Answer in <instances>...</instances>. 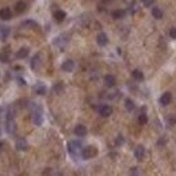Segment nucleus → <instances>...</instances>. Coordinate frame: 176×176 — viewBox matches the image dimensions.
<instances>
[{
  "label": "nucleus",
  "instance_id": "cd10ccee",
  "mask_svg": "<svg viewBox=\"0 0 176 176\" xmlns=\"http://www.w3.org/2000/svg\"><path fill=\"white\" fill-rule=\"evenodd\" d=\"M169 35H171V38L176 39V27H173V28L169 30Z\"/></svg>",
  "mask_w": 176,
  "mask_h": 176
},
{
  "label": "nucleus",
  "instance_id": "20e7f679",
  "mask_svg": "<svg viewBox=\"0 0 176 176\" xmlns=\"http://www.w3.org/2000/svg\"><path fill=\"white\" fill-rule=\"evenodd\" d=\"M96 153H98L96 148H94V146H87V148H84L81 150V157L84 158V160H89V158H92L94 156H96Z\"/></svg>",
  "mask_w": 176,
  "mask_h": 176
},
{
  "label": "nucleus",
  "instance_id": "a211bd4d",
  "mask_svg": "<svg viewBox=\"0 0 176 176\" xmlns=\"http://www.w3.org/2000/svg\"><path fill=\"white\" fill-rule=\"evenodd\" d=\"M152 15H153V18H156V19H161L163 18V11L158 7H153L152 8Z\"/></svg>",
  "mask_w": 176,
  "mask_h": 176
},
{
  "label": "nucleus",
  "instance_id": "f257e3e1",
  "mask_svg": "<svg viewBox=\"0 0 176 176\" xmlns=\"http://www.w3.org/2000/svg\"><path fill=\"white\" fill-rule=\"evenodd\" d=\"M6 130L10 134H12L15 130V119H14L12 109H8V113H7V115H6Z\"/></svg>",
  "mask_w": 176,
  "mask_h": 176
},
{
  "label": "nucleus",
  "instance_id": "f03ea898",
  "mask_svg": "<svg viewBox=\"0 0 176 176\" xmlns=\"http://www.w3.org/2000/svg\"><path fill=\"white\" fill-rule=\"evenodd\" d=\"M33 122L37 125V126H41L43 122V116H42V109L39 106L35 104L33 107Z\"/></svg>",
  "mask_w": 176,
  "mask_h": 176
},
{
  "label": "nucleus",
  "instance_id": "c85d7f7f",
  "mask_svg": "<svg viewBox=\"0 0 176 176\" xmlns=\"http://www.w3.org/2000/svg\"><path fill=\"white\" fill-rule=\"evenodd\" d=\"M137 169H138V168H131V171H130V172L133 173V175H137V173H138V171H137Z\"/></svg>",
  "mask_w": 176,
  "mask_h": 176
},
{
  "label": "nucleus",
  "instance_id": "1a4fd4ad",
  "mask_svg": "<svg viewBox=\"0 0 176 176\" xmlns=\"http://www.w3.org/2000/svg\"><path fill=\"white\" fill-rule=\"evenodd\" d=\"M134 156H136V158L137 160H144V156H145V148L142 146V145H138L137 148L134 149Z\"/></svg>",
  "mask_w": 176,
  "mask_h": 176
},
{
  "label": "nucleus",
  "instance_id": "9b49d317",
  "mask_svg": "<svg viewBox=\"0 0 176 176\" xmlns=\"http://www.w3.org/2000/svg\"><path fill=\"white\" fill-rule=\"evenodd\" d=\"M75 134L77 137H84L85 134H87V127L84 125H77V126L75 127Z\"/></svg>",
  "mask_w": 176,
  "mask_h": 176
},
{
  "label": "nucleus",
  "instance_id": "412c9836",
  "mask_svg": "<svg viewBox=\"0 0 176 176\" xmlns=\"http://www.w3.org/2000/svg\"><path fill=\"white\" fill-rule=\"evenodd\" d=\"M39 58H41V56L39 54H35L34 57H33V60H31V68L33 69H37L38 68V65H39Z\"/></svg>",
  "mask_w": 176,
  "mask_h": 176
},
{
  "label": "nucleus",
  "instance_id": "a878e982",
  "mask_svg": "<svg viewBox=\"0 0 176 176\" xmlns=\"http://www.w3.org/2000/svg\"><path fill=\"white\" fill-rule=\"evenodd\" d=\"M141 1H142V4L145 7H152L155 4V0H141Z\"/></svg>",
  "mask_w": 176,
  "mask_h": 176
},
{
  "label": "nucleus",
  "instance_id": "0eeeda50",
  "mask_svg": "<svg viewBox=\"0 0 176 176\" xmlns=\"http://www.w3.org/2000/svg\"><path fill=\"white\" fill-rule=\"evenodd\" d=\"M99 114H100L102 116H104V118H107V116H110L111 114H113V109H111L109 104H104L99 109Z\"/></svg>",
  "mask_w": 176,
  "mask_h": 176
},
{
  "label": "nucleus",
  "instance_id": "c756f323",
  "mask_svg": "<svg viewBox=\"0 0 176 176\" xmlns=\"http://www.w3.org/2000/svg\"><path fill=\"white\" fill-rule=\"evenodd\" d=\"M123 142V140H122V137L119 136V138H118V141H116V145H121Z\"/></svg>",
  "mask_w": 176,
  "mask_h": 176
},
{
  "label": "nucleus",
  "instance_id": "6ab92c4d",
  "mask_svg": "<svg viewBox=\"0 0 176 176\" xmlns=\"http://www.w3.org/2000/svg\"><path fill=\"white\" fill-rule=\"evenodd\" d=\"M133 77H134V80L142 81V80H144V73H142L141 70L136 69V70H133Z\"/></svg>",
  "mask_w": 176,
  "mask_h": 176
},
{
  "label": "nucleus",
  "instance_id": "7ed1b4c3",
  "mask_svg": "<svg viewBox=\"0 0 176 176\" xmlns=\"http://www.w3.org/2000/svg\"><path fill=\"white\" fill-rule=\"evenodd\" d=\"M80 150H81V144L79 141H70L68 144V152L72 156H76L77 153H80Z\"/></svg>",
  "mask_w": 176,
  "mask_h": 176
},
{
  "label": "nucleus",
  "instance_id": "9d476101",
  "mask_svg": "<svg viewBox=\"0 0 176 176\" xmlns=\"http://www.w3.org/2000/svg\"><path fill=\"white\" fill-rule=\"evenodd\" d=\"M75 68V62L72 60H67L65 62H62V65H61V69L64 70V72H72Z\"/></svg>",
  "mask_w": 176,
  "mask_h": 176
},
{
  "label": "nucleus",
  "instance_id": "423d86ee",
  "mask_svg": "<svg viewBox=\"0 0 176 176\" xmlns=\"http://www.w3.org/2000/svg\"><path fill=\"white\" fill-rule=\"evenodd\" d=\"M172 100V95H171V92H164L161 96H160V104L161 106H168Z\"/></svg>",
  "mask_w": 176,
  "mask_h": 176
},
{
  "label": "nucleus",
  "instance_id": "aec40b11",
  "mask_svg": "<svg viewBox=\"0 0 176 176\" xmlns=\"http://www.w3.org/2000/svg\"><path fill=\"white\" fill-rule=\"evenodd\" d=\"M35 92L38 95H45L46 94V87L43 84H37L35 85Z\"/></svg>",
  "mask_w": 176,
  "mask_h": 176
},
{
  "label": "nucleus",
  "instance_id": "b1692460",
  "mask_svg": "<svg viewBox=\"0 0 176 176\" xmlns=\"http://www.w3.org/2000/svg\"><path fill=\"white\" fill-rule=\"evenodd\" d=\"M138 123H140V125H146V123H148V116H146V114L138 115Z\"/></svg>",
  "mask_w": 176,
  "mask_h": 176
},
{
  "label": "nucleus",
  "instance_id": "2f4dec72",
  "mask_svg": "<svg viewBox=\"0 0 176 176\" xmlns=\"http://www.w3.org/2000/svg\"><path fill=\"white\" fill-rule=\"evenodd\" d=\"M3 145H4L3 142H0V150H1V146H3Z\"/></svg>",
  "mask_w": 176,
  "mask_h": 176
},
{
  "label": "nucleus",
  "instance_id": "6e6552de",
  "mask_svg": "<svg viewBox=\"0 0 176 176\" xmlns=\"http://www.w3.org/2000/svg\"><path fill=\"white\" fill-rule=\"evenodd\" d=\"M96 42H98L99 46H106L109 43V38H107L106 33H99L98 37H96Z\"/></svg>",
  "mask_w": 176,
  "mask_h": 176
},
{
  "label": "nucleus",
  "instance_id": "4be33fe9",
  "mask_svg": "<svg viewBox=\"0 0 176 176\" xmlns=\"http://www.w3.org/2000/svg\"><path fill=\"white\" fill-rule=\"evenodd\" d=\"M8 34H10V27H1V30H0V38L4 41L8 37Z\"/></svg>",
  "mask_w": 176,
  "mask_h": 176
},
{
  "label": "nucleus",
  "instance_id": "ddd939ff",
  "mask_svg": "<svg viewBox=\"0 0 176 176\" xmlns=\"http://www.w3.org/2000/svg\"><path fill=\"white\" fill-rule=\"evenodd\" d=\"M16 149L18 150H26L27 149V142L25 138H18L16 140Z\"/></svg>",
  "mask_w": 176,
  "mask_h": 176
},
{
  "label": "nucleus",
  "instance_id": "7c9ffc66",
  "mask_svg": "<svg viewBox=\"0 0 176 176\" xmlns=\"http://www.w3.org/2000/svg\"><path fill=\"white\" fill-rule=\"evenodd\" d=\"M1 115H3V109L0 107V119H1Z\"/></svg>",
  "mask_w": 176,
  "mask_h": 176
},
{
  "label": "nucleus",
  "instance_id": "473e14b6",
  "mask_svg": "<svg viewBox=\"0 0 176 176\" xmlns=\"http://www.w3.org/2000/svg\"><path fill=\"white\" fill-rule=\"evenodd\" d=\"M0 134H1V130H0Z\"/></svg>",
  "mask_w": 176,
  "mask_h": 176
},
{
  "label": "nucleus",
  "instance_id": "bb28decb",
  "mask_svg": "<svg viewBox=\"0 0 176 176\" xmlns=\"http://www.w3.org/2000/svg\"><path fill=\"white\" fill-rule=\"evenodd\" d=\"M0 61H1V62H8V54L7 53H0Z\"/></svg>",
  "mask_w": 176,
  "mask_h": 176
},
{
  "label": "nucleus",
  "instance_id": "dca6fc26",
  "mask_svg": "<svg viewBox=\"0 0 176 176\" xmlns=\"http://www.w3.org/2000/svg\"><path fill=\"white\" fill-rule=\"evenodd\" d=\"M28 56V49L27 48H22L16 52V58H26Z\"/></svg>",
  "mask_w": 176,
  "mask_h": 176
},
{
  "label": "nucleus",
  "instance_id": "4468645a",
  "mask_svg": "<svg viewBox=\"0 0 176 176\" xmlns=\"http://www.w3.org/2000/svg\"><path fill=\"white\" fill-rule=\"evenodd\" d=\"M65 18H67V14H65L62 10H58L54 12V19H56V22H58V23H61Z\"/></svg>",
  "mask_w": 176,
  "mask_h": 176
},
{
  "label": "nucleus",
  "instance_id": "5701e85b",
  "mask_svg": "<svg viewBox=\"0 0 176 176\" xmlns=\"http://www.w3.org/2000/svg\"><path fill=\"white\" fill-rule=\"evenodd\" d=\"M22 26H25V27H31V28H37V27H38V25H37L34 21H25V22H22Z\"/></svg>",
  "mask_w": 176,
  "mask_h": 176
},
{
  "label": "nucleus",
  "instance_id": "f8f14e48",
  "mask_svg": "<svg viewBox=\"0 0 176 176\" xmlns=\"http://www.w3.org/2000/svg\"><path fill=\"white\" fill-rule=\"evenodd\" d=\"M104 84H106V87H114V85H115V77H114L113 75H106Z\"/></svg>",
  "mask_w": 176,
  "mask_h": 176
},
{
  "label": "nucleus",
  "instance_id": "393cba45",
  "mask_svg": "<svg viewBox=\"0 0 176 176\" xmlns=\"http://www.w3.org/2000/svg\"><path fill=\"white\" fill-rule=\"evenodd\" d=\"M126 109L129 110V111H133L134 110V102L131 100V99H126Z\"/></svg>",
  "mask_w": 176,
  "mask_h": 176
},
{
  "label": "nucleus",
  "instance_id": "f3484780",
  "mask_svg": "<svg viewBox=\"0 0 176 176\" xmlns=\"http://www.w3.org/2000/svg\"><path fill=\"white\" fill-rule=\"evenodd\" d=\"M125 11L123 10H114L113 12H111V16L114 18V19H122L123 16H125Z\"/></svg>",
  "mask_w": 176,
  "mask_h": 176
},
{
  "label": "nucleus",
  "instance_id": "39448f33",
  "mask_svg": "<svg viewBox=\"0 0 176 176\" xmlns=\"http://www.w3.org/2000/svg\"><path fill=\"white\" fill-rule=\"evenodd\" d=\"M11 18H12V12H11L10 8L4 7L0 10V19L1 21H10Z\"/></svg>",
  "mask_w": 176,
  "mask_h": 176
},
{
  "label": "nucleus",
  "instance_id": "2eb2a0df",
  "mask_svg": "<svg viewBox=\"0 0 176 176\" xmlns=\"http://www.w3.org/2000/svg\"><path fill=\"white\" fill-rule=\"evenodd\" d=\"M25 10H26V3L22 1V0H19V1L15 4V11H16L18 14H22Z\"/></svg>",
  "mask_w": 176,
  "mask_h": 176
}]
</instances>
